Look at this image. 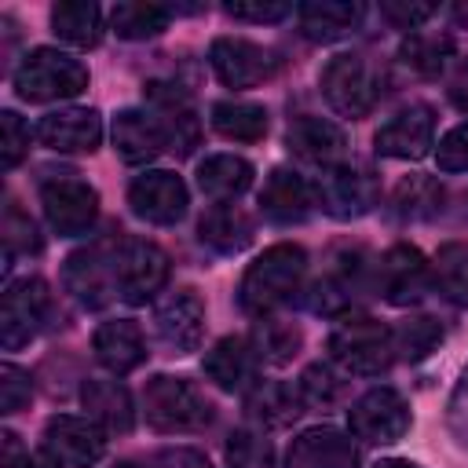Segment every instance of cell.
I'll use <instances>...</instances> for the list:
<instances>
[{"instance_id": "cell-1", "label": "cell", "mask_w": 468, "mask_h": 468, "mask_svg": "<svg viewBox=\"0 0 468 468\" xmlns=\"http://www.w3.org/2000/svg\"><path fill=\"white\" fill-rule=\"evenodd\" d=\"M303 274H307V252L300 245L278 241V245L263 249L241 274V285H238L241 311L267 318L271 311H278L282 303H289L300 292Z\"/></svg>"}, {"instance_id": "cell-2", "label": "cell", "mask_w": 468, "mask_h": 468, "mask_svg": "<svg viewBox=\"0 0 468 468\" xmlns=\"http://www.w3.org/2000/svg\"><path fill=\"white\" fill-rule=\"evenodd\" d=\"M18 99L26 102H58L77 99L88 88V66L58 48H33L11 73Z\"/></svg>"}, {"instance_id": "cell-3", "label": "cell", "mask_w": 468, "mask_h": 468, "mask_svg": "<svg viewBox=\"0 0 468 468\" xmlns=\"http://www.w3.org/2000/svg\"><path fill=\"white\" fill-rule=\"evenodd\" d=\"M143 413L154 431L176 435V431H201L205 424H212L216 410L205 399V391L194 388L190 380L157 373L143 388Z\"/></svg>"}, {"instance_id": "cell-4", "label": "cell", "mask_w": 468, "mask_h": 468, "mask_svg": "<svg viewBox=\"0 0 468 468\" xmlns=\"http://www.w3.org/2000/svg\"><path fill=\"white\" fill-rule=\"evenodd\" d=\"M325 347H329V358L344 373H355V377H377L395 358L391 329L377 318H366V314H351V318L336 322Z\"/></svg>"}, {"instance_id": "cell-5", "label": "cell", "mask_w": 468, "mask_h": 468, "mask_svg": "<svg viewBox=\"0 0 468 468\" xmlns=\"http://www.w3.org/2000/svg\"><path fill=\"white\" fill-rule=\"evenodd\" d=\"M44 219L58 238H80L99 219V194L77 172H51L40 183Z\"/></svg>"}, {"instance_id": "cell-6", "label": "cell", "mask_w": 468, "mask_h": 468, "mask_svg": "<svg viewBox=\"0 0 468 468\" xmlns=\"http://www.w3.org/2000/svg\"><path fill=\"white\" fill-rule=\"evenodd\" d=\"M318 88H322V99L329 102L333 113L340 117H366L377 99H380V84H377V73L373 66L362 58V55H333L322 73H318Z\"/></svg>"}, {"instance_id": "cell-7", "label": "cell", "mask_w": 468, "mask_h": 468, "mask_svg": "<svg viewBox=\"0 0 468 468\" xmlns=\"http://www.w3.org/2000/svg\"><path fill=\"white\" fill-rule=\"evenodd\" d=\"M62 285L88 311H102L117 300V241H91L88 249H77L62 267Z\"/></svg>"}, {"instance_id": "cell-8", "label": "cell", "mask_w": 468, "mask_h": 468, "mask_svg": "<svg viewBox=\"0 0 468 468\" xmlns=\"http://www.w3.org/2000/svg\"><path fill=\"white\" fill-rule=\"evenodd\" d=\"M208 66L219 77V84L241 91V88H260L278 73V58L271 48L245 40V37H216L208 44Z\"/></svg>"}, {"instance_id": "cell-9", "label": "cell", "mask_w": 468, "mask_h": 468, "mask_svg": "<svg viewBox=\"0 0 468 468\" xmlns=\"http://www.w3.org/2000/svg\"><path fill=\"white\" fill-rule=\"evenodd\" d=\"M168 282V256L146 238H117V296L128 303L154 300Z\"/></svg>"}, {"instance_id": "cell-10", "label": "cell", "mask_w": 468, "mask_h": 468, "mask_svg": "<svg viewBox=\"0 0 468 468\" xmlns=\"http://www.w3.org/2000/svg\"><path fill=\"white\" fill-rule=\"evenodd\" d=\"M347 424H351L355 439L373 442V446H388V442H399L410 431L413 417H410L406 399L395 388H369L362 399L351 402Z\"/></svg>"}, {"instance_id": "cell-11", "label": "cell", "mask_w": 468, "mask_h": 468, "mask_svg": "<svg viewBox=\"0 0 468 468\" xmlns=\"http://www.w3.org/2000/svg\"><path fill=\"white\" fill-rule=\"evenodd\" d=\"M106 453V431L91 417L58 413L44 424V457L58 468H91Z\"/></svg>"}, {"instance_id": "cell-12", "label": "cell", "mask_w": 468, "mask_h": 468, "mask_svg": "<svg viewBox=\"0 0 468 468\" xmlns=\"http://www.w3.org/2000/svg\"><path fill=\"white\" fill-rule=\"evenodd\" d=\"M51 311V292L40 278H22L4 289L0 300V344L4 351L26 347Z\"/></svg>"}, {"instance_id": "cell-13", "label": "cell", "mask_w": 468, "mask_h": 468, "mask_svg": "<svg viewBox=\"0 0 468 468\" xmlns=\"http://www.w3.org/2000/svg\"><path fill=\"white\" fill-rule=\"evenodd\" d=\"M128 205L139 219L154 223V227H172L186 216V205H190V194H186V183L168 172V168H150L143 176L132 179L128 186Z\"/></svg>"}, {"instance_id": "cell-14", "label": "cell", "mask_w": 468, "mask_h": 468, "mask_svg": "<svg viewBox=\"0 0 468 468\" xmlns=\"http://www.w3.org/2000/svg\"><path fill=\"white\" fill-rule=\"evenodd\" d=\"M373 285H377V292L388 300V303H395V307H410V303H417L424 292H428V285H431V267H428V260L420 256V249H413V245H391L380 260H377V267H373Z\"/></svg>"}, {"instance_id": "cell-15", "label": "cell", "mask_w": 468, "mask_h": 468, "mask_svg": "<svg viewBox=\"0 0 468 468\" xmlns=\"http://www.w3.org/2000/svg\"><path fill=\"white\" fill-rule=\"evenodd\" d=\"M373 146L380 157H399V161H417L435 146V113L424 102H410L395 110L373 135Z\"/></svg>"}, {"instance_id": "cell-16", "label": "cell", "mask_w": 468, "mask_h": 468, "mask_svg": "<svg viewBox=\"0 0 468 468\" xmlns=\"http://www.w3.org/2000/svg\"><path fill=\"white\" fill-rule=\"evenodd\" d=\"M314 201L333 219H358L377 205V183L355 165H333L322 168V179L314 183Z\"/></svg>"}, {"instance_id": "cell-17", "label": "cell", "mask_w": 468, "mask_h": 468, "mask_svg": "<svg viewBox=\"0 0 468 468\" xmlns=\"http://www.w3.org/2000/svg\"><path fill=\"white\" fill-rule=\"evenodd\" d=\"M154 333L172 355L197 351V344L205 336V303H201V296L194 289L168 292L154 311Z\"/></svg>"}, {"instance_id": "cell-18", "label": "cell", "mask_w": 468, "mask_h": 468, "mask_svg": "<svg viewBox=\"0 0 468 468\" xmlns=\"http://www.w3.org/2000/svg\"><path fill=\"white\" fill-rule=\"evenodd\" d=\"M37 143L55 154H91L102 143V117L88 106H66L51 110L33 128Z\"/></svg>"}, {"instance_id": "cell-19", "label": "cell", "mask_w": 468, "mask_h": 468, "mask_svg": "<svg viewBox=\"0 0 468 468\" xmlns=\"http://www.w3.org/2000/svg\"><path fill=\"white\" fill-rule=\"evenodd\" d=\"M146 102H150V113L157 117V124H161V132L168 139V150L186 157L201 139V124H197V113H194L186 91L179 84L150 80L146 84Z\"/></svg>"}, {"instance_id": "cell-20", "label": "cell", "mask_w": 468, "mask_h": 468, "mask_svg": "<svg viewBox=\"0 0 468 468\" xmlns=\"http://www.w3.org/2000/svg\"><path fill=\"white\" fill-rule=\"evenodd\" d=\"M358 450L355 439L340 428H307L292 439L285 453V468H355Z\"/></svg>"}, {"instance_id": "cell-21", "label": "cell", "mask_w": 468, "mask_h": 468, "mask_svg": "<svg viewBox=\"0 0 468 468\" xmlns=\"http://www.w3.org/2000/svg\"><path fill=\"white\" fill-rule=\"evenodd\" d=\"M314 186L292 168H271L260 186V208L274 223H303L314 208Z\"/></svg>"}, {"instance_id": "cell-22", "label": "cell", "mask_w": 468, "mask_h": 468, "mask_svg": "<svg viewBox=\"0 0 468 468\" xmlns=\"http://www.w3.org/2000/svg\"><path fill=\"white\" fill-rule=\"evenodd\" d=\"M110 135H113V150L128 165H146L168 150V139L150 110H117Z\"/></svg>"}, {"instance_id": "cell-23", "label": "cell", "mask_w": 468, "mask_h": 468, "mask_svg": "<svg viewBox=\"0 0 468 468\" xmlns=\"http://www.w3.org/2000/svg\"><path fill=\"white\" fill-rule=\"evenodd\" d=\"M285 146H289L296 157L311 161V165L333 168V165H340L347 139H344V132H340V128H336L329 117L300 113V117H292V121H289V132H285Z\"/></svg>"}, {"instance_id": "cell-24", "label": "cell", "mask_w": 468, "mask_h": 468, "mask_svg": "<svg viewBox=\"0 0 468 468\" xmlns=\"http://www.w3.org/2000/svg\"><path fill=\"white\" fill-rule=\"evenodd\" d=\"M362 15H366V7L358 0H311V4L296 7L300 33L318 44H333V40L355 33L362 26Z\"/></svg>"}, {"instance_id": "cell-25", "label": "cell", "mask_w": 468, "mask_h": 468, "mask_svg": "<svg viewBox=\"0 0 468 468\" xmlns=\"http://www.w3.org/2000/svg\"><path fill=\"white\" fill-rule=\"evenodd\" d=\"M91 347H95V358L110 369V373H132L143 366L146 358V340H143V329L132 322V318H110L95 329L91 336Z\"/></svg>"}, {"instance_id": "cell-26", "label": "cell", "mask_w": 468, "mask_h": 468, "mask_svg": "<svg viewBox=\"0 0 468 468\" xmlns=\"http://www.w3.org/2000/svg\"><path fill=\"white\" fill-rule=\"evenodd\" d=\"M80 402L88 410V417L102 428V431H132L135 424V406H132V391L121 384V380H102V377H91L84 380L80 388Z\"/></svg>"}, {"instance_id": "cell-27", "label": "cell", "mask_w": 468, "mask_h": 468, "mask_svg": "<svg viewBox=\"0 0 468 468\" xmlns=\"http://www.w3.org/2000/svg\"><path fill=\"white\" fill-rule=\"evenodd\" d=\"M252 165L238 154H208L197 165V186L216 205H230L234 197H241L252 186Z\"/></svg>"}, {"instance_id": "cell-28", "label": "cell", "mask_w": 468, "mask_h": 468, "mask_svg": "<svg viewBox=\"0 0 468 468\" xmlns=\"http://www.w3.org/2000/svg\"><path fill=\"white\" fill-rule=\"evenodd\" d=\"M252 234H256L252 230V219L238 205H212L201 216V223H197L201 245H208L219 256H234V252L249 249L252 245Z\"/></svg>"}, {"instance_id": "cell-29", "label": "cell", "mask_w": 468, "mask_h": 468, "mask_svg": "<svg viewBox=\"0 0 468 468\" xmlns=\"http://www.w3.org/2000/svg\"><path fill=\"white\" fill-rule=\"evenodd\" d=\"M245 410L263 428H285V424H292L303 413V399L285 380H256L245 391Z\"/></svg>"}, {"instance_id": "cell-30", "label": "cell", "mask_w": 468, "mask_h": 468, "mask_svg": "<svg viewBox=\"0 0 468 468\" xmlns=\"http://www.w3.org/2000/svg\"><path fill=\"white\" fill-rule=\"evenodd\" d=\"M201 369L219 391H245L252 377V347L241 336H223L205 351Z\"/></svg>"}, {"instance_id": "cell-31", "label": "cell", "mask_w": 468, "mask_h": 468, "mask_svg": "<svg viewBox=\"0 0 468 468\" xmlns=\"http://www.w3.org/2000/svg\"><path fill=\"white\" fill-rule=\"evenodd\" d=\"M51 29L69 48H95L102 40V7L91 0H58L51 7Z\"/></svg>"}, {"instance_id": "cell-32", "label": "cell", "mask_w": 468, "mask_h": 468, "mask_svg": "<svg viewBox=\"0 0 468 468\" xmlns=\"http://www.w3.org/2000/svg\"><path fill=\"white\" fill-rule=\"evenodd\" d=\"M249 347H252V355H256L260 362H267V366H285V362H292V358L300 355L303 333H300L296 322H285V318H271V314H267V318H260V322L252 325Z\"/></svg>"}, {"instance_id": "cell-33", "label": "cell", "mask_w": 468, "mask_h": 468, "mask_svg": "<svg viewBox=\"0 0 468 468\" xmlns=\"http://www.w3.org/2000/svg\"><path fill=\"white\" fill-rule=\"evenodd\" d=\"M212 128L223 139L234 143H256L267 135V110L256 102H241V99H223L212 106Z\"/></svg>"}, {"instance_id": "cell-34", "label": "cell", "mask_w": 468, "mask_h": 468, "mask_svg": "<svg viewBox=\"0 0 468 468\" xmlns=\"http://www.w3.org/2000/svg\"><path fill=\"white\" fill-rule=\"evenodd\" d=\"M172 22V11L161 7V4H139V0H128V4H117L110 11V26L121 40H150L157 33H165Z\"/></svg>"}, {"instance_id": "cell-35", "label": "cell", "mask_w": 468, "mask_h": 468, "mask_svg": "<svg viewBox=\"0 0 468 468\" xmlns=\"http://www.w3.org/2000/svg\"><path fill=\"white\" fill-rule=\"evenodd\" d=\"M399 219H431L442 212V186L435 176H406L391 194Z\"/></svg>"}, {"instance_id": "cell-36", "label": "cell", "mask_w": 468, "mask_h": 468, "mask_svg": "<svg viewBox=\"0 0 468 468\" xmlns=\"http://www.w3.org/2000/svg\"><path fill=\"white\" fill-rule=\"evenodd\" d=\"M431 282H435V289H439L450 303L468 307V245H464V241H446V245L435 252Z\"/></svg>"}, {"instance_id": "cell-37", "label": "cell", "mask_w": 468, "mask_h": 468, "mask_svg": "<svg viewBox=\"0 0 468 468\" xmlns=\"http://www.w3.org/2000/svg\"><path fill=\"white\" fill-rule=\"evenodd\" d=\"M450 55H453V40L446 37V33H410L406 40H402V48H399V58H402V66H410L413 73H420V77H439L442 69H446V62H450Z\"/></svg>"}, {"instance_id": "cell-38", "label": "cell", "mask_w": 468, "mask_h": 468, "mask_svg": "<svg viewBox=\"0 0 468 468\" xmlns=\"http://www.w3.org/2000/svg\"><path fill=\"white\" fill-rule=\"evenodd\" d=\"M391 336H395V355H402L406 362H420L442 344V325L428 314H413V318L399 322V329H391Z\"/></svg>"}, {"instance_id": "cell-39", "label": "cell", "mask_w": 468, "mask_h": 468, "mask_svg": "<svg viewBox=\"0 0 468 468\" xmlns=\"http://www.w3.org/2000/svg\"><path fill=\"white\" fill-rule=\"evenodd\" d=\"M296 391H300L303 406H311V410H333L344 399V380H340V373L333 366L314 362V366L303 369Z\"/></svg>"}, {"instance_id": "cell-40", "label": "cell", "mask_w": 468, "mask_h": 468, "mask_svg": "<svg viewBox=\"0 0 468 468\" xmlns=\"http://www.w3.org/2000/svg\"><path fill=\"white\" fill-rule=\"evenodd\" d=\"M223 457H227V468H274V446H271V439H263L252 428L230 431L227 435V446H223Z\"/></svg>"}, {"instance_id": "cell-41", "label": "cell", "mask_w": 468, "mask_h": 468, "mask_svg": "<svg viewBox=\"0 0 468 468\" xmlns=\"http://www.w3.org/2000/svg\"><path fill=\"white\" fill-rule=\"evenodd\" d=\"M4 245H7V256H15V252L29 256V252H40V245H44L40 234H37V223L15 201L4 212Z\"/></svg>"}, {"instance_id": "cell-42", "label": "cell", "mask_w": 468, "mask_h": 468, "mask_svg": "<svg viewBox=\"0 0 468 468\" xmlns=\"http://www.w3.org/2000/svg\"><path fill=\"white\" fill-rule=\"evenodd\" d=\"M26 150H29V128H26V121L15 110H4L0 113V161H4V168L11 172L26 157Z\"/></svg>"}, {"instance_id": "cell-43", "label": "cell", "mask_w": 468, "mask_h": 468, "mask_svg": "<svg viewBox=\"0 0 468 468\" xmlns=\"http://www.w3.org/2000/svg\"><path fill=\"white\" fill-rule=\"evenodd\" d=\"M33 399V380L22 366L4 362L0 366V410L4 413H18L26 402Z\"/></svg>"}, {"instance_id": "cell-44", "label": "cell", "mask_w": 468, "mask_h": 468, "mask_svg": "<svg viewBox=\"0 0 468 468\" xmlns=\"http://www.w3.org/2000/svg\"><path fill=\"white\" fill-rule=\"evenodd\" d=\"M435 165L442 172H468V124H457L439 139Z\"/></svg>"}, {"instance_id": "cell-45", "label": "cell", "mask_w": 468, "mask_h": 468, "mask_svg": "<svg viewBox=\"0 0 468 468\" xmlns=\"http://www.w3.org/2000/svg\"><path fill=\"white\" fill-rule=\"evenodd\" d=\"M230 18H238V22H282V18H289L292 15V7L289 4H278V0H234V4H227L223 7Z\"/></svg>"}, {"instance_id": "cell-46", "label": "cell", "mask_w": 468, "mask_h": 468, "mask_svg": "<svg viewBox=\"0 0 468 468\" xmlns=\"http://www.w3.org/2000/svg\"><path fill=\"white\" fill-rule=\"evenodd\" d=\"M380 15H384L395 29L417 33V29L435 15V7H431V4H410V0H388V4H380Z\"/></svg>"}, {"instance_id": "cell-47", "label": "cell", "mask_w": 468, "mask_h": 468, "mask_svg": "<svg viewBox=\"0 0 468 468\" xmlns=\"http://www.w3.org/2000/svg\"><path fill=\"white\" fill-rule=\"evenodd\" d=\"M154 468H212V461L194 446H168L154 457Z\"/></svg>"}, {"instance_id": "cell-48", "label": "cell", "mask_w": 468, "mask_h": 468, "mask_svg": "<svg viewBox=\"0 0 468 468\" xmlns=\"http://www.w3.org/2000/svg\"><path fill=\"white\" fill-rule=\"evenodd\" d=\"M4 468H58V464H44L37 457H29V450H22L15 431H4Z\"/></svg>"}, {"instance_id": "cell-49", "label": "cell", "mask_w": 468, "mask_h": 468, "mask_svg": "<svg viewBox=\"0 0 468 468\" xmlns=\"http://www.w3.org/2000/svg\"><path fill=\"white\" fill-rule=\"evenodd\" d=\"M450 102L461 110V113H468V58H461L457 62V69L450 73Z\"/></svg>"}, {"instance_id": "cell-50", "label": "cell", "mask_w": 468, "mask_h": 468, "mask_svg": "<svg viewBox=\"0 0 468 468\" xmlns=\"http://www.w3.org/2000/svg\"><path fill=\"white\" fill-rule=\"evenodd\" d=\"M453 417H468V369H464V377L453 391Z\"/></svg>"}, {"instance_id": "cell-51", "label": "cell", "mask_w": 468, "mask_h": 468, "mask_svg": "<svg viewBox=\"0 0 468 468\" xmlns=\"http://www.w3.org/2000/svg\"><path fill=\"white\" fill-rule=\"evenodd\" d=\"M377 468H420V464H413V461H402V457H391V461H380Z\"/></svg>"}, {"instance_id": "cell-52", "label": "cell", "mask_w": 468, "mask_h": 468, "mask_svg": "<svg viewBox=\"0 0 468 468\" xmlns=\"http://www.w3.org/2000/svg\"><path fill=\"white\" fill-rule=\"evenodd\" d=\"M113 468H135V464H128V461H121V464H113Z\"/></svg>"}]
</instances>
